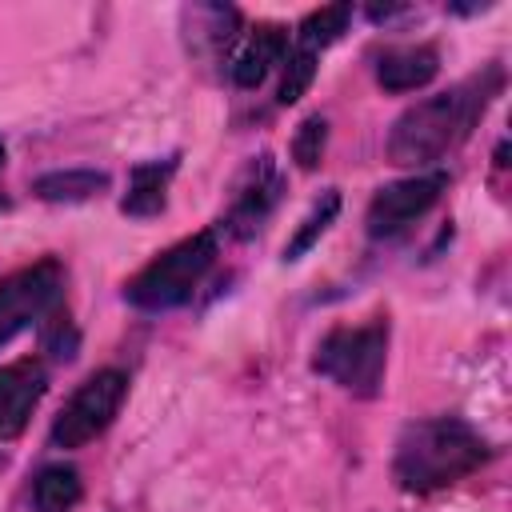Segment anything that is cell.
Returning a JSON list of instances; mask_svg holds the SVG:
<instances>
[{"label": "cell", "instance_id": "obj_1", "mask_svg": "<svg viewBox=\"0 0 512 512\" xmlns=\"http://www.w3.org/2000/svg\"><path fill=\"white\" fill-rule=\"evenodd\" d=\"M500 84H504V72L488 64L484 72L452 84L448 92L424 96L412 108H404L388 132V160L400 168H424L448 156L456 144L468 140V132L476 128V120L484 116Z\"/></svg>", "mask_w": 512, "mask_h": 512}, {"label": "cell", "instance_id": "obj_2", "mask_svg": "<svg viewBox=\"0 0 512 512\" xmlns=\"http://www.w3.org/2000/svg\"><path fill=\"white\" fill-rule=\"evenodd\" d=\"M488 456L492 448L476 428H468L456 416H432L400 432L392 476L404 492H436L476 472Z\"/></svg>", "mask_w": 512, "mask_h": 512}, {"label": "cell", "instance_id": "obj_3", "mask_svg": "<svg viewBox=\"0 0 512 512\" xmlns=\"http://www.w3.org/2000/svg\"><path fill=\"white\" fill-rule=\"evenodd\" d=\"M212 260H216V232H212V228L192 232V236H184L180 244H172V248H164L160 256H152V260L128 280L124 296H128V304H136V308H144V312L176 308V304H184V300L196 292V284L208 276Z\"/></svg>", "mask_w": 512, "mask_h": 512}, {"label": "cell", "instance_id": "obj_4", "mask_svg": "<svg viewBox=\"0 0 512 512\" xmlns=\"http://www.w3.org/2000/svg\"><path fill=\"white\" fill-rule=\"evenodd\" d=\"M384 360H388V320H368V324H340L332 328L312 356V368L340 384L352 396H376L384 380Z\"/></svg>", "mask_w": 512, "mask_h": 512}, {"label": "cell", "instance_id": "obj_5", "mask_svg": "<svg viewBox=\"0 0 512 512\" xmlns=\"http://www.w3.org/2000/svg\"><path fill=\"white\" fill-rule=\"evenodd\" d=\"M128 396V376L116 368L92 372L60 408V416L52 420V444L56 448H84L88 440H96L120 412Z\"/></svg>", "mask_w": 512, "mask_h": 512}, {"label": "cell", "instance_id": "obj_6", "mask_svg": "<svg viewBox=\"0 0 512 512\" xmlns=\"http://www.w3.org/2000/svg\"><path fill=\"white\" fill-rule=\"evenodd\" d=\"M60 300V264L36 260L0 280V348L16 340L24 328L40 324V316L56 312Z\"/></svg>", "mask_w": 512, "mask_h": 512}, {"label": "cell", "instance_id": "obj_7", "mask_svg": "<svg viewBox=\"0 0 512 512\" xmlns=\"http://www.w3.org/2000/svg\"><path fill=\"white\" fill-rule=\"evenodd\" d=\"M444 188H448V176H444V172H424V176H408V180L384 184V188L372 196L368 212H364L368 236L384 240V236L404 232L408 224H416V220L440 200Z\"/></svg>", "mask_w": 512, "mask_h": 512}, {"label": "cell", "instance_id": "obj_8", "mask_svg": "<svg viewBox=\"0 0 512 512\" xmlns=\"http://www.w3.org/2000/svg\"><path fill=\"white\" fill-rule=\"evenodd\" d=\"M276 200H280V172H276L272 156H260V160H252V168L236 184L232 208L224 216V228L232 236H240V240L252 236V232H260L264 220H268V212L276 208Z\"/></svg>", "mask_w": 512, "mask_h": 512}, {"label": "cell", "instance_id": "obj_9", "mask_svg": "<svg viewBox=\"0 0 512 512\" xmlns=\"http://www.w3.org/2000/svg\"><path fill=\"white\" fill-rule=\"evenodd\" d=\"M48 388V372L40 360H16L0 368V440H16L28 428L40 396Z\"/></svg>", "mask_w": 512, "mask_h": 512}, {"label": "cell", "instance_id": "obj_10", "mask_svg": "<svg viewBox=\"0 0 512 512\" xmlns=\"http://www.w3.org/2000/svg\"><path fill=\"white\" fill-rule=\"evenodd\" d=\"M288 56V32L280 24H256L240 52L232 56V84L236 88H256L276 64H284Z\"/></svg>", "mask_w": 512, "mask_h": 512}, {"label": "cell", "instance_id": "obj_11", "mask_svg": "<svg viewBox=\"0 0 512 512\" xmlns=\"http://www.w3.org/2000/svg\"><path fill=\"white\" fill-rule=\"evenodd\" d=\"M440 72V52L432 44H404V48H388L376 60V80L384 92H416L424 84H432Z\"/></svg>", "mask_w": 512, "mask_h": 512}, {"label": "cell", "instance_id": "obj_12", "mask_svg": "<svg viewBox=\"0 0 512 512\" xmlns=\"http://www.w3.org/2000/svg\"><path fill=\"white\" fill-rule=\"evenodd\" d=\"M176 172V160H148V164H136L132 176H128V192L120 200V212L132 216V220H148V216H160L164 212V200H168V180Z\"/></svg>", "mask_w": 512, "mask_h": 512}, {"label": "cell", "instance_id": "obj_13", "mask_svg": "<svg viewBox=\"0 0 512 512\" xmlns=\"http://www.w3.org/2000/svg\"><path fill=\"white\" fill-rule=\"evenodd\" d=\"M108 188V172H96V168H64V172H44L36 176L32 192L48 204H80V200H92Z\"/></svg>", "mask_w": 512, "mask_h": 512}, {"label": "cell", "instance_id": "obj_14", "mask_svg": "<svg viewBox=\"0 0 512 512\" xmlns=\"http://www.w3.org/2000/svg\"><path fill=\"white\" fill-rule=\"evenodd\" d=\"M80 496H84V484L72 464H48L32 484L36 512H72L80 504Z\"/></svg>", "mask_w": 512, "mask_h": 512}, {"label": "cell", "instance_id": "obj_15", "mask_svg": "<svg viewBox=\"0 0 512 512\" xmlns=\"http://www.w3.org/2000/svg\"><path fill=\"white\" fill-rule=\"evenodd\" d=\"M348 16H352L348 4H328V8L308 12V16L300 20V28H296V48H308V52L328 48V44L348 28Z\"/></svg>", "mask_w": 512, "mask_h": 512}, {"label": "cell", "instance_id": "obj_16", "mask_svg": "<svg viewBox=\"0 0 512 512\" xmlns=\"http://www.w3.org/2000/svg\"><path fill=\"white\" fill-rule=\"evenodd\" d=\"M336 212H340V192H324V200H316V208L304 216V224L292 232V240L284 244V260H300L324 232H328V224L336 220Z\"/></svg>", "mask_w": 512, "mask_h": 512}, {"label": "cell", "instance_id": "obj_17", "mask_svg": "<svg viewBox=\"0 0 512 512\" xmlns=\"http://www.w3.org/2000/svg\"><path fill=\"white\" fill-rule=\"evenodd\" d=\"M312 76H316V52H308V48H292L288 56H284V76H280V104L288 108V104H296L304 92H308V84H312Z\"/></svg>", "mask_w": 512, "mask_h": 512}, {"label": "cell", "instance_id": "obj_18", "mask_svg": "<svg viewBox=\"0 0 512 512\" xmlns=\"http://www.w3.org/2000/svg\"><path fill=\"white\" fill-rule=\"evenodd\" d=\"M324 136H328L324 116H308V120L296 128V136H292V160H296L300 168H316V164H320V152H324Z\"/></svg>", "mask_w": 512, "mask_h": 512}, {"label": "cell", "instance_id": "obj_19", "mask_svg": "<svg viewBox=\"0 0 512 512\" xmlns=\"http://www.w3.org/2000/svg\"><path fill=\"white\" fill-rule=\"evenodd\" d=\"M0 168H4V144H0Z\"/></svg>", "mask_w": 512, "mask_h": 512}, {"label": "cell", "instance_id": "obj_20", "mask_svg": "<svg viewBox=\"0 0 512 512\" xmlns=\"http://www.w3.org/2000/svg\"><path fill=\"white\" fill-rule=\"evenodd\" d=\"M0 208H4V200H0Z\"/></svg>", "mask_w": 512, "mask_h": 512}]
</instances>
